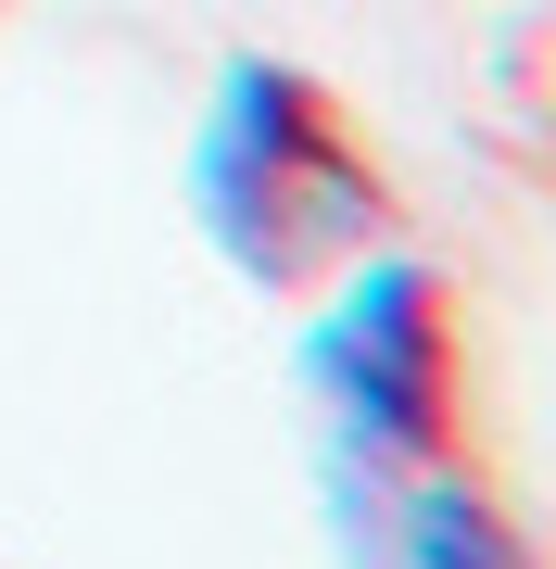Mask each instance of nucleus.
Segmentation results:
<instances>
[{
    "mask_svg": "<svg viewBox=\"0 0 556 569\" xmlns=\"http://www.w3.org/2000/svg\"><path fill=\"white\" fill-rule=\"evenodd\" d=\"M190 228L241 291L304 305L330 266L392 241V178L367 164L330 77H304L291 51H228L190 114Z\"/></svg>",
    "mask_w": 556,
    "mask_h": 569,
    "instance_id": "nucleus-1",
    "label": "nucleus"
},
{
    "mask_svg": "<svg viewBox=\"0 0 556 569\" xmlns=\"http://www.w3.org/2000/svg\"><path fill=\"white\" fill-rule=\"evenodd\" d=\"M291 380L330 418V468H431L455 456V291L431 253L367 241L354 266L304 291Z\"/></svg>",
    "mask_w": 556,
    "mask_h": 569,
    "instance_id": "nucleus-2",
    "label": "nucleus"
},
{
    "mask_svg": "<svg viewBox=\"0 0 556 569\" xmlns=\"http://www.w3.org/2000/svg\"><path fill=\"white\" fill-rule=\"evenodd\" d=\"M330 507H342L354 569H532L518 519L455 456H431V468H330Z\"/></svg>",
    "mask_w": 556,
    "mask_h": 569,
    "instance_id": "nucleus-3",
    "label": "nucleus"
},
{
    "mask_svg": "<svg viewBox=\"0 0 556 569\" xmlns=\"http://www.w3.org/2000/svg\"><path fill=\"white\" fill-rule=\"evenodd\" d=\"M0 13H13V0H0Z\"/></svg>",
    "mask_w": 556,
    "mask_h": 569,
    "instance_id": "nucleus-4",
    "label": "nucleus"
}]
</instances>
